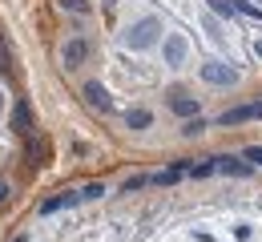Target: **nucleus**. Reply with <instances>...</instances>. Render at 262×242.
I'll list each match as a JSON object with an SVG mask.
<instances>
[{
  "label": "nucleus",
  "instance_id": "2",
  "mask_svg": "<svg viewBox=\"0 0 262 242\" xmlns=\"http://www.w3.org/2000/svg\"><path fill=\"white\" fill-rule=\"evenodd\" d=\"M85 57H89V40L73 36V40L61 45V61H65V69H81V65H85Z\"/></svg>",
  "mask_w": 262,
  "mask_h": 242
},
{
  "label": "nucleus",
  "instance_id": "8",
  "mask_svg": "<svg viewBox=\"0 0 262 242\" xmlns=\"http://www.w3.org/2000/svg\"><path fill=\"white\" fill-rule=\"evenodd\" d=\"M12 129L25 134V138L33 134V109H29L25 101H16V109H12Z\"/></svg>",
  "mask_w": 262,
  "mask_h": 242
},
{
  "label": "nucleus",
  "instance_id": "15",
  "mask_svg": "<svg viewBox=\"0 0 262 242\" xmlns=\"http://www.w3.org/2000/svg\"><path fill=\"white\" fill-rule=\"evenodd\" d=\"M246 158H250V166H262V145H250Z\"/></svg>",
  "mask_w": 262,
  "mask_h": 242
},
{
  "label": "nucleus",
  "instance_id": "14",
  "mask_svg": "<svg viewBox=\"0 0 262 242\" xmlns=\"http://www.w3.org/2000/svg\"><path fill=\"white\" fill-rule=\"evenodd\" d=\"M61 4H65V8H73V12H81V16L89 12V4H85V0H61Z\"/></svg>",
  "mask_w": 262,
  "mask_h": 242
},
{
  "label": "nucleus",
  "instance_id": "19",
  "mask_svg": "<svg viewBox=\"0 0 262 242\" xmlns=\"http://www.w3.org/2000/svg\"><path fill=\"white\" fill-rule=\"evenodd\" d=\"M16 242H29V238H16Z\"/></svg>",
  "mask_w": 262,
  "mask_h": 242
},
{
  "label": "nucleus",
  "instance_id": "4",
  "mask_svg": "<svg viewBox=\"0 0 262 242\" xmlns=\"http://www.w3.org/2000/svg\"><path fill=\"white\" fill-rule=\"evenodd\" d=\"M202 81L206 85H234V69L222 61H210V65H202Z\"/></svg>",
  "mask_w": 262,
  "mask_h": 242
},
{
  "label": "nucleus",
  "instance_id": "16",
  "mask_svg": "<svg viewBox=\"0 0 262 242\" xmlns=\"http://www.w3.org/2000/svg\"><path fill=\"white\" fill-rule=\"evenodd\" d=\"M210 4H214L218 12H230V0H210Z\"/></svg>",
  "mask_w": 262,
  "mask_h": 242
},
{
  "label": "nucleus",
  "instance_id": "18",
  "mask_svg": "<svg viewBox=\"0 0 262 242\" xmlns=\"http://www.w3.org/2000/svg\"><path fill=\"white\" fill-rule=\"evenodd\" d=\"M254 53H258V57H262V40H258V45H254Z\"/></svg>",
  "mask_w": 262,
  "mask_h": 242
},
{
  "label": "nucleus",
  "instance_id": "17",
  "mask_svg": "<svg viewBox=\"0 0 262 242\" xmlns=\"http://www.w3.org/2000/svg\"><path fill=\"white\" fill-rule=\"evenodd\" d=\"M8 202V182H0V206Z\"/></svg>",
  "mask_w": 262,
  "mask_h": 242
},
{
  "label": "nucleus",
  "instance_id": "5",
  "mask_svg": "<svg viewBox=\"0 0 262 242\" xmlns=\"http://www.w3.org/2000/svg\"><path fill=\"white\" fill-rule=\"evenodd\" d=\"M85 101L93 105V109H101V113H109V109H113L109 89H105V85H97V81H89V85H85Z\"/></svg>",
  "mask_w": 262,
  "mask_h": 242
},
{
  "label": "nucleus",
  "instance_id": "6",
  "mask_svg": "<svg viewBox=\"0 0 262 242\" xmlns=\"http://www.w3.org/2000/svg\"><path fill=\"white\" fill-rule=\"evenodd\" d=\"M254 170L250 162H242V158H214V173H234V178H246V173Z\"/></svg>",
  "mask_w": 262,
  "mask_h": 242
},
{
  "label": "nucleus",
  "instance_id": "11",
  "mask_svg": "<svg viewBox=\"0 0 262 242\" xmlns=\"http://www.w3.org/2000/svg\"><path fill=\"white\" fill-rule=\"evenodd\" d=\"M125 121H129V129H145L154 117H149V109H129V113H125Z\"/></svg>",
  "mask_w": 262,
  "mask_h": 242
},
{
  "label": "nucleus",
  "instance_id": "1",
  "mask_svg": "<svg viewBox=\"0 0 262 242\" xmlns=\"http://www.w3.org/2000/svg\"><path fill=\"white\" fill-rule=\"evenodd\" d=\"M158 29H162V25H158L154 16H145V20H137L129 33H125V45H129V49H149V45L158 40Z\"/></svg>",
  "mask_w": 262,
  "mask_h": 242
},
{
  "label": "nucleus",
  "instance_id": "12",
  "mask_svg": "<svg viewBox=\"0 0 262 242\" xmlns=\"http://www.w3.org/2000/svg\"><path fill=\"white\" fill-rule=\"evenodd\" d=\"M101 194H105V186H101V182H89V186L81 190V202H85V198H101Z\"/></svg>",
  "mask_w": 262,
  "mask_h": 242
},
{
  "label": "nucleus",
  "instance_id": "9",
  "mask_svg": "<svg viewBox=\"0 0 262 242\" xmlns=\"http://www.w3.org/2000/svg\"><path fill=\"white\" fill-rule=\"evenodd\" d=\"M169 109H173L178 117H194V113H198V101L190 97V93H173V97H169Z\"/></svg>",
  "mask_w": 262,
  "mask_h": 242
},
{
  "label": "nucleus",
  "instance_id": "3",
  "mask_svg": "<svg viewBox=\"0 0 262 242\" xmlns=\"http://www.w3.org/2000/svg\"><path fill=\"white\" fill-rule=\"evenodd\" d=\"M262 117V101H246V105H234L222 113V125H242V121H258Z\"/></svg>",
  "mask_w": 262,
  "mask_h": 242
},
{
  "label": "nucleus",
  "instance_id": "13",
  "mask_svg": "<svg viewBox=\"0 0 262 242\" xmlns=\"http://www.w3.org/2000/svg\"><path fill=\"white\" fill-rule=\"evenodd\" d=\"M202 129H206V125H202V117H198V121H186V129H182V134H186V138H198Z\"/></svg>",
  "mask_w": 262,
  "mask_h": 242
},
{
  "label": "nucleus",
  "instance_id": "7",
  "mask_svg": "<svg viewBox=\"0 0 262 242\" xmlns=\"http://www.w3.org/2000/svg\"><path fill=\"white\" fill-rule=\"evenodd\" d=\"M77 202H81V190H65V194L40 202V214H57V210H69V206H77Z\"/></svg>",
  "mask_w": 262,
  "mask_h": 242
},
{
  "label": "nucleus",
  "instance_id": "10",
  "mask_svg": "<svg viewBox=\"0 0 262 242\" xmlns=\"http://www.w3.org/2000/svg\"><path fill=\"white\" fill-rule=\"evenodd\" d=\"M182 57H186V40L182 36H165V61L169 65H182Z\"/></svg>",
  "mask_w": 262,
  "mask_h": 242
}]
</instances>
